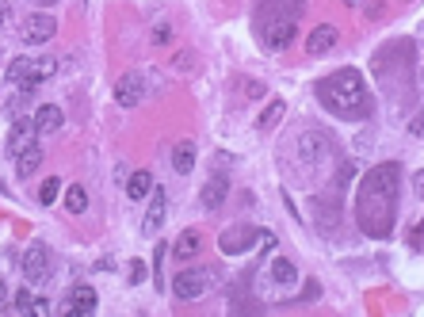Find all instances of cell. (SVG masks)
I'll return each instance as SVG.
<instances>
[{
	"label": "cell",
	"instance_id": "6da1fadb",
	"mask_svg": "<svg viewBox=\"0 0 424 317\" xmlns=\"http://www.w3.org/2000/svg\"><path fill=\"white\" fill-rule=\"evenodd\" d=\"M394 210H398V169L382 165V169L367 172L360 188V226L371 237H390Z\"/></svg>",
	"mask_w": 424,
	"mask_h": 317
},
{
	"label": "cell",
	"instance_id": "7a4b0ae2",
	"mask_svg": "<svg viewBox=\"0 0 424 317\" xmlns=\"http://www.w3.org/2000/svg\"><path fill=\"white\" fill-rule=\"evenodd\" d=\"M317 100L336 119H367L371 115V96L355 69H336L325 80H317Z\"/></svg>",
	"mask_w": 424,
	"mask_h": 317
},
{
	"label": "cell",
	"instance_id": "3957f363",
	"mask_svg": "<svg viewBox=\"0 0 424 317\" xmlns=\"http://www.w3.org/2000/svg\"><path fill=\"white\" fill-rule=\"evenodd\" d=\"M211 279H214V272H211V268H187V272H180V275H176L172 294L180 298V302H195V298H203V294H206Z\"/></svg>",
	"mask_w": 424,
	"mask_h": 317
},
{
	"label": "cell",
	"instance_id": "277c9868",
	"mask_svg": "<svg viewBox=\"0 0 424 317\" xmlns=\"http://www.w3.org/2000/svg\"><path fill=\"white\" fill-rule=\"evenodd\" d=\"M257 237H260L257 226H249V222H237V226H230V229H225L222 237H218V249H222L225 256H237V253H245V249H249Z\"/></svg>",
	"mask_w": 424,
	"mask_h": 317
},
{
	"label": "cell",
	"instance_id": "5b68a950",
	"mask_svg": "<svg viewBox=\"0 0 424 317\" xmlns=\"http://www.w3.org/2000/svg\"><path fill=\"white\" fill-rule=\"evenodd\" d=\"M46 275H50V249H46L42 241H35V245L23 253V279L35 287V283H42Z\"/></svg>",
	"mask_w": 424,
	"mask_h": 317
},
{
	"label": "cell",
	"instance_id": "8992f818",
	"mask_svg": "<svg viewBox=\"0 0 424 317\" xmlns=\"http://www.w3.org/2000/svg\"><path fill=\"white\" fill-rule=\"evenodd\" d=\"M96 302H100L96 291H92L88 283H77L69 291V298L61 302V313H69V317H92V313H96Z\"/></svg>",
	"mask_w": 424,
	"mask_h": 317
},
{
	"label": "cell",
	"instance_id": "52a82bcc",
	"mask_svg": "<svg viewBox=\"0 0 424 317\" xmlns=\"http://www.w3.org/2000/svg\"><path fill=\"white\" fill-rule=\"evenodd\" d=\"M146 100V77L141 73H122L115 85V104L119 107H138Z\"/></svg>",
	"mask_w": 424,
	"mask_h": 317
},
{
	"label": "cell",
	"instance_id": "ba28073f",
	"mask_svg": "<svg viewBox=\"0 0 424 317\" xmlns=\"http://www.w3.org/2000/svg\"><path fill=\"white\" fill-rule=\"evenodd\" d=\"M58 35V20L46 12H31L23 20V42H50Z\"/></svg>",
	"mask_w": 424,
	"mask_h": 317
},
{
	"label": "cell",
	"instance_id": "9c48e42d",
	"mask_svg": "<svg viewBox=\"0 0 424 317\" xmlns=\"http://www.w3.org/2000/svg\"><path fill=\"white\" fill-rule=\"evenodd\" d=\"M165 214H168V199H165L161 184H153V199H149V210H146V222H141V233H146V237H153V233L165 226Z\"/></svg>",
	"mask_w": 424,
	"mask_h": 317
},
{
	"label": "cell",
	"instance_id": "30bf717a",
	"mask_svg": "<svg viewBox=\"0 0 424 317\" xmlns=\"http://www.w3.org/2000/svg\"><path fill=\"white\" fill-rule=\"evenodd\" d=\"M35 134H39V126H35V119H16L12 134H8V153L20 157L23 149L35 145Z\"/></svg>",
	"mask_w": 424,
	"mask_h": 317
},
{
	"label": "cell",
	"instance_id": "8fae6325",
	"mask_svg": "<svg viewBox=\"0 0 424 317\" xmlns=\"http://www.w3.org/2000/svg\"><path fill=\"white\" fill-rule=\"evenodd\" d=\"M225 195H230V176H225V172H214L211 180H206L203 195H199L203 210H218L222 203H225Z\"/></svg>",
	"mask_w": 424,
	"mask_h": 317
},
{
	"label": "cell",
	"instance_id": "7c38bea8",
	"mask_svg": "<svg viewBox=\"0 0 424 317\" xmlns=\"http://www.w3.org/2000/svg\"><path fill=\"white\" fill-rule=\"evenodd\" d=\"M336 39H341V31H336L333 23H322V27H314V31L306 35V54H329L336 46Z\"/></svg>",
	"mask_w": 424,
	"mask_h": 317
},
{
	"label": "cell",
	"instance_id": "4fadbf2b",
	"mask_svg": "<svg viewBox=\"0 0 424 317\" xmlns=\"http://www.w3.org/2000/svg\"><path fill=\"white\" fill-rule=\"evenodd\" d=\"M268 50H287L290 42H295V35H298V27H295V20H276V23H268Z\"/></svg>",
	"mask_w": 424,
	"mask_h": 317
},
{
	"label": "cell",
	"instance_id": "5bb4252c",
	"mask_svg": "<svg viewBox=\"0 0 424 317\" xmlns=\"http://www.w3.org/2000/svg\"><path fill=\"white\" fill-rule=\"evenodd\" d=\"M298 153H302V161H322V157H329V138L317 130H306L298 138Z\"/></svg>",
	"mask_w": 424,
	"mask_h": 317
},
{
	"label": "cell",
	"instance_id": "9a60e30c",
	"mask_svg": "<svg viewBox=\"0 0 424 317\" xmlns=\"http://www.w3.org/2000/svg\"><path fill=\"white\" fill-rule=\"evenodd\" d=\"M35 126H39V134H54V130H61V126H65V115H61V107H54V104H42L39 111H35Z\"/></svg>",
	"mask_w": 424,
	"mask_h": 317
},
{
	"label": "cell",
	"instance_id": "2e32d148",
	"mask_svg": "<svg viewBox=\"0 0 424 317\" xmlns=\"http://www.w3.org/2000/svg\"><path fill=\"white\" fill-rule=\"evenodd\" d=\"M126 195H130V199H146V195H153V172H149V169L130 172V180H126Z\"/></svg>",
	"mask_w": 424,
	"mask_h": 317
},
{
	"label": "cell",
	"instance_id": "e0dca14e",
	"mask_svg": "<svg viewBox=\"0 0 424 317\" xmlns=\"http://www.w3.org/2000/svg\"><path fill=\"white\" fill-rule=\"evenodd\" d=\"M199 245H203V237H199V229H184L180 237L172 241V253L180 256V260H192L195 253H199Z\"/></svg>",
	"mask_w": 424,
	"mask_h": 317
},
{
	"label": "cell",
	"instance_id": "ac0fdd59",
	"mask_svg": "<svg viewBox=\"0 0 424 317\" xmlns=\"http://www.w3.org/2000/svg\"><path fill=\"white\" fill-rule=\"evenodd\" d=\"M39 165H42V149L39 145L23 149V153L16 157V172H20V180H31V172H39Z\"/></svg>",
	"mask_w": 424,
	"mask_h": 317
},
{
	"label": "cell",
	"instance_id": "d6986e66",
	"mask_svg": "<svg viewBox=\"0 0 424 317\" xmlns=\"http://www.w3.org/2000/svg\"><path fill=\"white\" fill-rule=\"evenodd\" d=\"M172 169L180 172V176H187L195 169V142H176V149H172Z\"/></svg>",
	"mask_w": 424,
	"mask_h": 317
},
{
	"label": "cell",
	"instance_id": "ffe728a7",
	"mask_svg": "<svg viewBox=\"0 0 424 317\" xmlns=\"http://www.w3.org/2000/svg\"><path fill=\"white\" fill-rule=\"evenodd\" d=\"M65 210H69V214H84V210H88V191H84L81 184H73V188L65 191Z\"/></svg>",
	"mask_w": 424,
	"mask_h": 317
},
{
	"label": "cell",
	"instance_id": "44dd1931",
	"mask_svg": "<svg viewBox=\"0 0 424 317\" xmlns=\"http://www.w3.org/2000/svg\"><path fill=\"white\" fill-rule=\"evenodd\" d=\"M283 115H287V104H283V100H276V104L264 107V115L257 119V126H260V130H271V126H279Z\"/></svg>",
	"mask_w": 424,
	"mask_h": 317
},
{
	"label": "cell",
	"instance_id": "7402d4cb",
	"mask_svg": "<svg viewBox=\"0 0 424 317\" xmlns=\"http://www.w3.org/2000/svg\"><path fill=\"white\" fill-rule=\"evenodd\" d=\"M271 279H276V283H295L298 272H295V264H290V260L276 256V260H271Z\"/></svg>",
	"mask_w": 424,
	"mask_h": 317
},
{
	"label": "cell",
	"instance_id": "603a6c76",
	"mask_svg": "<svg viewBox=\"0 0 424 317\" xmlns=\"http://www.w3.org/2000/svg\"><path fill=\"white\" fill-rule=\"evenodd\" d=\"M268 8H276V20H295V12L306 4V0H264Z\"/></svg>",
	"mask_w": 424,
	"mask_h": 317
},
{
	"label": "cell",
	"instance_id": "cb8c5ba5",
	"mask_svg": "<svg viewBox=\"0 0 424 317\" xmlns=\"http://www.w3.org/2000/svg\"><path fill=\"white\" fill-rule=\"evenodd\" d=\"M58 191H61V180H46L39 188V203L42 207H54V203H58Z\"/></svg>",
	"mask_w": 424,
	"mask_h": 317
},
{
	"label": "cell",
	"instance_id": "d4e9b609",
	"mask_svg": "<svg viewBox=\"0 0 424 317\" xmlns=\"http://www.w3.org/2000/svg\"><path fill=\"white\" fill-rule=\"evenodd\" d=\"M126 275H130V279H126V283H130V287H141V283H146V275H149V268H146V264H141V260H130V268H126Z\"/></svg>",
	"mask_w": 424,
	"mask_h": 317
},
{
	"label": "cell",
	"instance_id": "484cf974",
	"mask_svg": "<svg viewBox=\"0 0 424 317\" xmlns=\"http://www.w3.org/2000/svg\"><path fill=\"white\" fill-rule=\"evenodd\" d=\"M35 73H39V85H42V80H50L54 73H58V58H39V61H35Z\"/></svg>",
	"mask_w": 424,
	"mask_h": 317
},
{
	"label": "cell",
	"instance_id": "4316f807",
	"mask_svg": "<svg viewBox=\"0 0 424 317\" xmlns=\"http://www.w3.org/2000/svg\"><path fill=\"white\" fill-rule=\"evenodd\" d=\"M153 42H157V46H168V42H172V27H168V23H157V27H153Z\"/></svg>",
	"mask_w": 424,
	"mask_h": 317
},
{
	"label": "cell",
	"instance_id": "83f0119b",
	"mask_svg": "<svg viewBox=\"0 0 424 317\" xmlns=\"http://www.w3.org/2000/svg\"><path fill=\"white\" fill-rule=\"evenodd\" d=\"M16 306H20V313H31V310H35V298H31V291H20V294H16Z\"/></svg>",
	"mask_w": 424,
	"mask_h": 317
},
{
	"label": "cell",
	"instance_id": "f1b7e54d",
	"mask_svg": "<svg viewBox=\"0 0 424 317\" xmlns=\"http://www.w3.org/2000/svg\"><path fill=\"white\" fill-rule=\"evenodd\" d=\"M192 61H195L192 54H176V61H172V65H176V73H187V69H192Z\"/></svg>",
	"mask_w": 424,
	"mask_h": 317
},
{
	"label": "cell",
	"instance_id": "f546056e",
	"mask_svg": "<svg viewBox=\"0 0 424 317\" xmlns=\"http://www.w3.org/2000/svg\"><path fill=\"white\" fill-rule=\"evenodd\" d=\"M409 134H413V138H424V115H417V119L409 123Z\"/></svg>",
	"mask_w": 424,
	"mask_h": 317
},
{
	"label": "cell",
	"instance_id": "4dcf8cb0",
	"mask_svg": "<svg viewBox=\"0 0 424 317\" xmlns=\"http://www.w3.org/2000/svg\"><path fill=\"white\" fill-rule=\"evenodd\" d=\"M413 188H417V195H424V169L413 176Z\"/></svg>",
	"mask_w": 424,
	"mask_h": 317
},
{
	"label": "cell",
	"instance_id": "1f68e13d",
	"mask_svg": "<svg viewBox=\"0 0 424 317\" xmlns=\"http://www.w3.org/2000/svg\"><path fill=\"white\" fill-rule=\"evenodd\" d=\"M31 313H50V302H46V298H39V302H35V310Z\"/></svg>",
	"mask_w": 424,
	"mask_h": 317
},
{
	"label": "cell",
	"instance_id": "d6a6232c",
	"mask_svg": "<svg viewBox=\"0 0 424 317\" xmlns=\"http://www.w3.org/2000/svg\"><path fill=\"white\" fill-rule=\"evenodd\" d=\"M8 23V0H0V27Z\"/></svg>",
	"mask_w": 424,
	"mask_h": 317
},
{
	"label": "cell",
	"instance_id": "836d02e7",
	"mask_svg": "<svg viewBox=\"0 0 424 317\" xmlns=\"http://www.w3.org/2000/svg\"><path fill=\"white\" fill-rule=\"evenodd\" d=\"M4 298H8V287H4V283H0V302H4Z\"/></svg>",
	"mask_w": 424,
	"mask_h": 317
},
{
	"label": "cell",
	"instance_id": "e575fe53",
	"mask_svg": "<svg viewBox=\"0 0 424 317\" xmlns=\"http://www.w3.org/2000/svg\"><path fill=\"white\" fill-rule=\"evenodd\" d=\"M39 4H58V0H39Z\"/></svg>",
	"mask_w": 424,
	"mask_h": 317
},
{
	"label": "cell",
	"instance_id": "d590c367",
	"mask_svg": "<svg viewBox=\"0 0 424 317\" xmlns=\"http://www.w3.org/2000/svg\"><path fill=\"white\" fill-rule=\"evenodd\" d=\"M420 80H424V65H420Z\"/></svg>",
	"mask_w": 424,
	"mask_h": 317
},
{
	"label": "cell",
	"instance_id": "8d00e7d4",
	"mask_svg": "<svg viewBox=\"0 0 424 317\" xmlns=\"http://www.w3.org/2000/svg\"><path fill=\"white\" fill-rule=\"evenodd\" d=\"M348 4H360V0H348Z\"/></svg>",
	"mask_w": 424,
	"mask_h": 317
}]
</instances>
